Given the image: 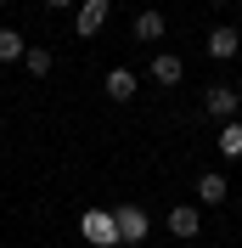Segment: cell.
<instances>
[{
	"label": "cell",
	"mask_w": 242,
	"mask_h": 248,
	"mask_svg": "<svg viewBox=\"0 0 242 248\" xmlns=\"http://www.w3.org/2000/svg\"><path fill=\"white\" fill-rule=\"evenodd\" d=\"M220 153H226V158H242V124L237 119L220 124Z\"/></svg>",
	"instance_id": "obj_12"
},
{
	"label": "cell",
	"mask_w": 242,
	"mask_h": 248,
	"mask_svg": "<svg viewBox=\"0 0 242 248\" xmlns=\"http://www.w3.org/2000/svg\"><path fill=\"white\" fill-rule=\"evenodd\" d=\"M102 91H107V102H136V74L130 68H113Z\"/></svg>",
	"instance_id": "obj_7"
},
{
	"label": "cell",
	"mask_w": 242,
	"mask_h": 248,
	"mask_svg": "<svg viewBox=\"0 0 242 248\" xmlns=\"http://www.w3.org/2000/svg\"><path fill=\"white\" fill-rule=\"evenodd\" d=\"M181 74H186V62L175 57V51H158V57H152V79H158V85H181Z\"/></svg>",
	"instance_id": "obj_8"
},
{
	"label": "cell",
	"mask_w": 242,
	"mask_h": 248,
	"mask_svg": "<svg viewBox=\"0 0 242 248\" xmlns=\"http://www.w3.org/2000/svg\"><path fill=\"white\" fill-rule=\"evenodd\" d=\"M107 12H113V0H85V6H79V17H74V34H79V40H91V34H102Z\"/></svg>",
	"instance_id": "obj_4"
},
{
	"label": "cell",
	"mask_w": 242,
	"mask_h": 248,
	"mask_svg": "<svg viewBox=\"0 0 242 248\" xmlns=\"http://www.w3.org/2000/svg\"><path fill=\"white\" fill-rule=\"evenodd\" d=\"M23 57H29L23 34H17V29H0V62H23Z\"/></svg>",
	"instance_id": "obj_11"
},
{
	"label": "cell",
	"mask_w": 242,
	"mask_h": 248,
	"mask_svg": "<svg viewBox=\"0 0 242 248\" xmlns=\"http://www.w3.org/2000/svg\"><path fill=\"white\" fill-rule=\"evenodd\" d=\"M79 232L91 237L96 248H119V220H113V209H85V215H79Z\"/></svg>",
	"instance_id": "obj_1"
},
{
	"label": "cell",
	"mask_w": 242,
	"mask_h": 248,
	"mask_svg": "<svg viewBox=\"0 0 242 248\" xmlns=\"http://www.w3.org/2000/svg\"><path fill=\"white\" fill-rule=\"evenodd\" d=\"M237 102H242V96L231 91V85H209V91H203V113H214L220 124L237 119Z\"/></svg>",
	"instance_id": "obj_3"
},
{
	"label": "cell",
	"mask_w": 242,
	"mask_h": 248,
	"mask_svg": "<svg viewBox=\"0 0 242 248\" xmlns=\"http://www.w3.org/2000/svg\"><path fill=\"white\" fill-rule=\"evenodd\" d=\"M169 232L181 237V243H192V237L203 232V215H197L192 203H175V209H169Z\"/></svg>",
	"instance_id": "obj_5"
},
{
	"label": "cell",
	"mask_w": 242,
	"mask_h": 248,
	"mask_svg": "<svg viewBox=\"0 0 242 248\" xmlns=\"http://www.w3.org/2000/svg\"><path fill=\"white\" fill-rule=\"evenodd\" d=\"M0 6H6V0H0Z\"/></svg>",
	"instance_id": "obj_16"
},
{
	"label": "cell",
	"mask_w": 242,
	"mask_h": 248,
	"mask_svg": "<svg viewBox=\"0 0 242 248\" xmlns=\"http://www.w3.org/2000/svg\"><path fill=\"white\" fill-rule=\"evenodd\" d=\"M164 34H169V17H164V12H141V17H136V40H147V46H158Z\"/></svg>",
	"instance_id": "obj_9"
},
{
	"label": "cell",
	"mask_w": 242,
	"mask_h": 248,
	"mask_svg": "<svg viewBox=\"0 0 242 248\" xmlns=\"http://www.w3.org/2000/svg\"><path fill=\"white\" fill-rule=\"evenodd\" d=\"M23 68H29L34 79H45V74H51V51H45V46H29V57H23Z\"/></svg>",
	"instance_id": "obj_13"
},
{
	"label": "cell",
	"mask_w": 242,
	"mask_h": 248,
	"mask_svg": "<svg viewBox=\"0 0 242 248\" xmlns=\"http://www.w3.org/2000/svg\"><path fill=\"white\" fill-rule=\"evenodd\" d=\"M214 6H231V0H214Z\"/></svg>",
	"instance_id": "obj_15"
},
{
	"label": "cell",
	"mask_w": 242,
	"mask_h": 248,
	"mask_svg": "<svg viewBox=\"0 0 242 248\" xmlns=\"http://www.w3.org/2000/svg\"><path fill=\"white\" fill-rule=\"evenodd\" d=\"M113 220H119V243H147V209H136V203H113Z\"/></svg>",
	"instance_id": "obj_2"
},
{
	"label": "cell",
	"mask_w": 242,
	"mask_h": 248,
	"mask_svg": "<svg viewBox=\"0 0 242 248\" xmlns=\"http://www.w3.org/2000/svg\"><path fill=\"white\" fill-rule=\"evenodd\" d=\"M45 6H57V12H68V6H74V0H45Z\"/></svg>",
	"instance_id": "obj_14"
},
{
	"label": "cell",
	"mask_w": 242,
	"mask_h": 248,
	"mask_svg": "<svg viewBox=\"0 0 242 248\" xmlns=\"http://www.w3.org/2000/svg\"><path fill=\"white\" fill-rule=\"evenodd\" d=\"M237 51H242V34L231 29V23H226V29H214V34H209V57H214V62H231Z\"/></svg>",
	"instance_id": "obj_6"
},
{
	"label": "cell",
	"mask_w": 242,
	"mask_h": 248,
	"mask_svg": "<svg viewBox=\"0 0 242 248\" xmlns=\"http://www.w3.org/2000/svg\"><path fill=\"white\" fill-rule=\"evenodd\" d=\"M231 192H226V175L220 170H209V175H197V203H226Z\"/></svg>",
	"instance_id": "obj_10"
}]
</instances>
